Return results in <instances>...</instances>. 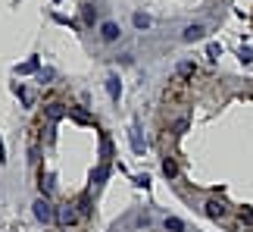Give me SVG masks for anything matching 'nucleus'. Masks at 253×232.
Returning <instances> with one entry per match:
<instances>
[{
  "label": "nucleus",
  "mask_w": 253,
  "mask_h": 232,
  "mask_svg": "<svg viewBox=\"0 0 253 232\" xmlns=\"http://www.w3.org/2000/svg\"><path fill=\"white\" fill-rule=\"evenodd\" d=\"M207 217H212V220H222V217H228V204L225 201H207Z\"/></svg>",
  "instance_id": "1"
},
{
  "label": "nucleus",
  "mask_w": 253,
  "mask_h": 232,
  "mask_svg": "<svg viewBox=\"0 0 253 232\" xmlns=\"http://www.w3.org/2000/svg\"><path fill=\"white\" fill-rule=\"evenodd\" d=\"M100 38H103V41H116V38H119V25H116V22H103Z\"/></svg>",
  "instance_id": "2"
},
{
  "label": "nucleus",
  "mask_w": 253,
  "mask_h": 232,
  "mask_svg": "<svg viewBox=\"0 0 253 232\" xmlns=\"http://www.w3.org/2000/svg\"><path fill=\"white\" fill-rule=\"evenodd\" d=\"M203 35H207L203 25H188V28H184V41H200Z\"/></svg>",
  "instance_id": "3"
},
{
  "label": "nucleus",
  "mask_w": 253,
  "mask_h": 232,
  "mask_svg": "<svg viewBox=\"0 0 253 232\" xmlns=\"http://www.w3.org/2000/svg\"><path fill=\"white\" fill-rule=\"evenodd\" d=\"M35 214H38V220H44V223H50V220H53V210H50V204H44V201H38V204H35Z\"/></svg>",
  "instance_id": "4"
},
{
  "label": "nucleus",
  "mask_w": 253,
  "mask_h": 232,
  "mask_svg": "<svg viewBox=\"0 0 253 232\" xmlns=\"http://www.w3.org/2000/svg\"><path fill=\"white\" fill-rule=\"evenodd\" d=\"M75 220H79V214H75L72 207H63V210H60V223H66V226H72Z\"/></svg>",
  "instance_id": "5"
},
{
  "label": "nucleus",
  "mask_w": 253,
  "mask_h": 232,
  "mask_svg": "<svg viewBox=\"0 0 253 232\" xmlns=\"http://www.w3.org/2000/svg\"><path fill=\"white\" fill-rule=\"evenodd\" d=\"M163 173H166L169 179H175V176H178V167H175V160H172V157H169L166 163H163Z\"/></svg>",
  "instance_id": "6"
},
{
  "label": "nucleus",
  "mask_w": 253,
  "mask_h": 232,
  "mask_svg": "<svg viewBox=\"0 0 253 232\" xmlns=\"http://www.w3.org/2000/svg\"><path fill=\"white\" fill-rule=\"evenodd\" d=\"M134 25H138V28H147V25H150V16H144V13H134Z\"/></svg>",
  "instance_id": "7"
},
{
  "label": "nucleus",
  "mask_w": 253,
  "mask_h": 232,
  "mask_svg": "<svg viewBox=\"0 0 253 232\" xmlns=\"http://www.w3.org/2000/svg\"><path fill=\"white\" fill-rule=\"evenodd\" d=\"M238 217L244 220V223H250V226H253V210H250V207H241V210H238Z\"/></svg>",
  "instance_id": "8"
},
{
  "label": "nucleus",
  "mask_w": 253,
  "mask_h": 232,
  "mask_svg": "<svg viewBox=\"0 0 253 232\" xmlns=\"http://www.w3.org/2000/svg\"><path fill=\"white\" fill-rule=\"evenodd\" d=\"M166 229H172V232H181L184 226H181V220H175V217H172V220H166Z\"/></svg>",
  "instance_id": "9"
},
{
  "label": "nucleus",
  "mask_w": 253,
  "mask_h": 232,
  "mask_svg": "<svg viewBox=\"0 0 253 232\" xmlns=\"http://www.w3.org/2000/svg\"><path fill=\"white\" fill-rule=\"evenodd\" d=\"M219 54H222V47L219 44H210V57H212V60H219Z\"/></svg>",
  "instance_id": "10"
},
{
  "label": "nucleus",
  "mask_w": 253,
  "mask_h": 232,
  "mask_svg": "<svg viewBox=\"0 0 253 232\" xmlns=\"http://www.w3.org/2000/svg\"><path fill=\"white\" fill-rule=\"evenodd\" d=\"M110 94H113V98H119V82H116V79H110Z\"/></svg>",
  "instance_id": "11"
}]
</instances>
